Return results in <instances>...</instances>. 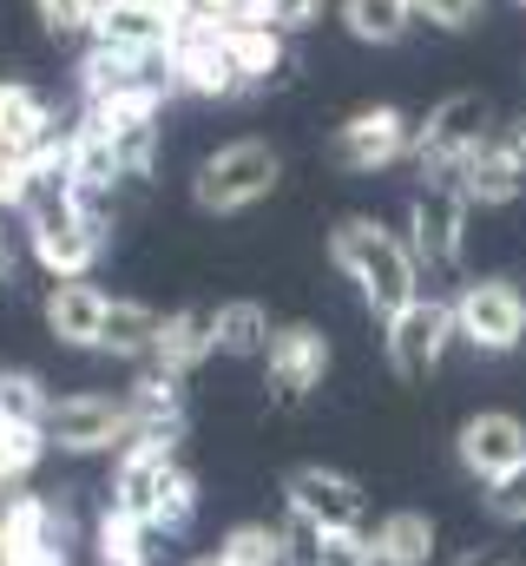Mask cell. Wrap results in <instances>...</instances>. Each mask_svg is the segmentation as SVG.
Returning <instances> with one entry per match:
<instances>
[{
  "instance_id": "d590c367",
  "label": "cell",
  "mask_w": 526,
  "mask_h": 566,
  "mask_svg": "<svg viewBox=\"0 0 526 566\" xmlns=\"http://www.w3.org/2000/svg\"><path fill=\"white\" fill-rule=\"evenodd\" d=\"M494 145H501V151L526 171V113H520V119H501V126H494Z\"/></svg>"
},
{
  "instance_id": "d6a6232c",
  "label": "cell",
  "mask_w": 526,
  "mask_h": 566,
  "mask_svg": "<svg viewBox=\"0 0 526 566\" xmlns=\"http://www.w3.org/2000/svg\"><path fill=\"white\" fill-rule=\"evenodd\" d=\"M481 507H487V521H501V527H520V521H526V468L501 474L494 488H481Z\"/></svg>"
},
{
  "instance_id": "ab89813d",
  "label": "cell",
  "mask_w": 526,
  "mask_h": 566,
  "mask_svg": "<svg viewBox=\"0 0 526 566\" xmlns=\"http://www.w3.org/2000/svg\"><path fill=\"white\" fill-rule=\"evenodd\" d=\"M520 7H526V0H520Z\"/></svg>"
},
{
  "instance_id": "5b68a950",
  "label": "cell",
  "mask_w": 526,
  "mask_h": 566,
  "mask_svg": "<svg viewBox=\"0 0 526 566\" xmlns=\"http://www.w3.org/2000/svg\"><path fill=\"white\" fill-rule=\"evenodd\" d=\"M454 329L481 356H514L526 343V283L520 277H467L454 290Z\"/></svg>"
},
{
  "instance_id": "e0dca14e",
  "label": "cell",
  "mask_w": 526,
  "mask_h": 566,
  "mask_svg": "<svg viewBox=\"0 0 526 566\" xmlns=\"http://www.w3.org/2000/svg\"><path fill=\"white\" fill-rule=\"evenodd\" d=\"M448 185H461V198H467V205L501 211V205H514V198L526 191V171L494 139H487L474 158H467V165H461V171H454V178H448Z\"/></svg>"
},
{
  "instance_id": "52a82bcc",
  "label": "cell",
  "mask_w": 526,
  "mask_h": 566,
  "mask_svg": "<svg viewBox=\"0 0 526 566\" xmlns=\"http://www.w3.org/2000/svg\"><path fill=\"white\" fill-rule=\"evenodd\" d=\"M461 343V329H454V296H414L401 316L382 323V356H389V369L401 382H428L441 363H448V349Z\"/></svg>"
},
{
  "instance_id": "3957f363",
  "label": "cell",
  "mask_w": 526,
  "mask_h": 566,
  "mask_svg": "<svg viewBox=\"0 0 526 566\" xmlns=\"http://www.w3.org/2000/svg\"><path fill=\"white\" fill-rule=\"evenodd\" d=\"M27 238H33V258L53 283L86 277L99 258H106V218L99 211H80L73 198H33L27 205Z\"/></svg>"
},
{
  "instance_id": "4316f807",
  "label": "cell",
  "mask_w": 526,
  "mask_h": 566,
  "mask_svg": "<svg viewBox=\"0 0 526 566\" xmlns=\"http://www.w3.org/2000/svg\"><path fill=\"white\" fill-rule=\"evenodd\" d=\"M86 119H99V133L113 139V158H119L126 178L151 171V158H158V119H106V113H86Z\"/></svg>"
},
{
  "instance_id": "5bb4252c",
  "label": "cell",
  "mask_w": 526,
  "mask_h": 566,
  "mask_svg": "<svg viewBox=\"0 0 526 566\" xmlns=\"http://www.w3.org/2000/svg\"><path fill=\"white\" fill-rule=\"evenodd\" d=\"M329 336L316 329V323H283L276 336H270V349H263V369H270V389H276V402H303V396H316L323 389V376H329Z\"/></svg>"
},
{
  "instance_id": "f35d334b",
  "label": "cell",
  "mask_w": 526,
  "mask_h": 566,
  "mask_svg": "<svg viewBox=\"0 0 526 566\" xmlns=\"http://www.w3.org/2000/svg\"><path fill=\"white\" fill-rule=\"evenodd\" d=\"M185 566H224V560L218 554H198V560H185Z\"/></svg>"
},
{
  "instance_id": "74e56055",
  "label": "cell",
  "mask_w": 526,
  "mask_h": 566,
  "mask_svg": "<svg viewBox=\"0 0 526 566\" xmlns=\"http://www.w3.org/2000/svg\"><path fill=\"white\" fill-rule=\"evenodd\" d=\"M461 566H514V560H501V554H467Z\"/></svg>"
},
{
  "instance_id": "44dd1931",
  "label": "cell",
  "mask_w": 526,
  "mask_h": 566,
  "mask_svg": "<svg viewBox=\"0 0 526 566\" xmlns=\"http://www.w3.org/2000/svg\"><path fill=\"white\" fill-rule=\"evenodd\" d=\"M224 46H231L238 73H244L251 86H270V80L283 73V60H290V40H283L276 27H257V20H224Z\"/></svg>"
},
{
  "instance_id": "836d02e7",
  "label": "cell",
  "mask_w": 526,
  "mask_h": 566,
  "mask_svg": "<svg viewBox=\"0 0 526 566\" xmlns=\"http://www.w3.org/2000/svg\"><path fill=\"white\" fill-rule=\"evenodd\" d=\"M316 20H323V0H263V27H276L283 40L309 33Z\"/></svg>"
},
{
  "instance_id": "f1b7e54d",
  "label": "cell",
  "mask_w": 526,
  "mask_h": 566,
  "mask_svg": "<svg viewBox=\"0 0 526 566\" xmlns=\"http://www.w3.org/2000/svg\"><path fill=\"white\" fill-rule=\"evenodd\" d=\"M46 416H53V396L33 369H0V422L46 428Z\"/></svg>"
},
{
  "instance_id": "9c48e42d",
  "label": "cell",
  "mask_w": 526,
  "mask_h": 566,
  "mask_svg": "<svg viewBox=\"0 0 526 566\" xmlns=\"http://www.w3.org/2000/svg\"><path fill=\"white\" fill-rule=\"evenodd\" d=\"M185 20H191V0H99L93 46H119V53H138V60H158V53H171Z\"/></svg>"
},
{
  "instance_id": "484cf974",
  "label": "cell",
  "mask_w": 526,
  "mask_h": 566,
  "mask_svg": "<svg viewBox=\"0 0 526 566\" xmlns=\"http://www.w3.org/2000/svg\"><path fill=\"white\" fill-rule=\"evenodd\" d=\"M218 560L224 566H290V534L270 527V521H244V527L224 534Z\"/></svg>"
},
{
  "instance_id": "4dcf8cb0",
  "label": "cell",
  "mask_w": 526,
  "mask_h": 566,
  "mask_svg": "<svg viewBox=\"0 0 526 566\" xmlns=\"http://www.w3.org/2000/svg\"><path fill=\"white\" fill-rule=\"evenodd\" d=\"M33 13H40V27H46L53 40H73V33H93L99 0H33Z\"/></svg>"
},
{
  "instance_id": "8fae6325",
  "label": "cell",
  "mask_w": 526,
  "mask_h": 566,
  "mask_svg": "<svg viewBox=\"0 0 526 566\" xmlns=\"http://www.w3.org/2000/svg\"><path fill=\"white\" fill-rule=\"evenodd\" d=\"M132 402L126 396H99V389H80V396H60L53 416H46V441L60 454H106V448H126L132 441Z\"/></svg>"
},
{
  "instance_id": "6da1fadb",
  "label": "cell",
  "mask_w": 526,
  "mask_h": 566,
  "mask_svg": "<svg viewBox=\"0 0 526 566\" xmlns=\"http://www.w3.org/2000/svg\"><path fill=\"white\" fill-rule=\"evenodd\" d=\"M329 264L356 283V296L369 303V316H401L421 296V264L408 251V238L389 231L382 218H336L329 231Z\"/></svg>"
},
{
  "instance_id": "4fadbf2b",
  "label": "cell",
  "mask_w": 526,
  "mask_h": 566,
  "mask_svg": "<svg viewBox=\"0 0 526 566\" xmlns=\"http://www.w3.org/2000/svg\"><path fill=\"white\" fill-rule=\"evenodd\" d=\"M454 454H461L467 481L494 488L501 474L526 468V422L514 416V409H481V416H467V422H461V434H454Z\"/></svg>"
},
{
  "instance_id": "83f0119b",
  "label": "cell",
  "mask_w": 526,
  "mask_h": 566,
  "mask_svg": "<svg viewBox=\"0 0 526 566\" xmlns=\"http://www.w3.org/2000/svg\"><path fill=\"white\" fill-rule=\"evenodd\" d=\"M151 534H191V521H198V474L178 461L171 474H165V488H158V501H151Z\"/></svg>"
},
{
  "instance_id": "7a4b0ae2",
  "label": "cell",
  "mask_w": 526,
  "mask_h": 566,
  "mask_svg": "<svg viewBox=\"0 0 526 566\" xmlns=\"http://www.w3.org/2000/svg\"><path fill=\"white\" fill-rule=\"evenodd\" d=\"M276 185H283V158H276V145L231 139V145H218V151L198 165V178H191V205L211 211V218H238V211L263 205Z\"/></svg>"
},
{
  "instance_id": "277c9868",
  "label": "cell",
  "mask_w": 526,
  "mask_h": 566,
  "mask_svg": "<svg viewBox=\"0 0 526 566\" xmlns=\"http://www.w3.org/2000/svg\"><path fill=\"white\" fill-rule=\"evenodd\" d=\"M494 106H487V93H448L421 126H414V151H408V165L421 171V178H454L481 145L494 139Z\"/></svg>"
},
{
  "instance_id": "8992f818",
  "label": "cell",
  "mask_w": 526,
  "mask_h": 566,
  "mask_svg": "<svg viewBox=\"0 0 526 566\" xmlns=\"http://www.w3.org/2000/svg\"><path fill=\"white\" fill-rule=\"evenodd\" d=\"M283 507L309 534H362V521H369L362 481L343 474V468H323V461H303V468L283 474Z\"/></svg>"
},
{
  "instance_id": "1f68e13d",
  "label": "cell",
  "mask_w": 526,
  "mask_h": 566,
  "mask_svg": "<svg viewBox=\"0 0 526 566\" xmlns=\"http://www.w3.org/2000/svg\"><path fill=\"white\" fill-rule=\"evenodd\" d=\"M414 20H428L441 33H474L487 20V0H414Z\"/></svg>"
},
{
  "instance_id": "9a60e30c",
  "label": "cell",
  "mask_w": 526,
  "mask_h": 566,
  "mask_svg": "<svg viewBox=\"0 0 526 566\" xmlns=\"http://www.w3.org/2000/svg\"><path fill=\"white\" fill-rule=\"evenodd\" d=\"M106 310H113V296H106L99 283H86V277H66V283L46 290V329H53L66 349H99Z\"/></svg>"
},
{
  "instance_id": "d4e9b609",
  "label": "cell",
  "mask_w": 526,
  "mask_h": 566,
  "mask_svg": "<svg viewBox=\"0 0 526 566\" xmlns=\"http://www.w3.org/2000/svg\"><path fill=\"white\" fill-rule=\"evenodd\" d=\"M151 541V527L138 521V514H126V507H113L106 501V514H99V527H93V547H99V566H145V547Z\"/></svg>"
},
{
  "instance_id": "d6986e66",
  "label": "cell",
  "mask_w": 526,
  "mask_h": 566,
  "mask_svg": "<svg viewBox=\"0 0 526 566\" xmlns=\"http://www.w3.org/2000/svg\"><path fill=\"white\" fill-rule=\"evenodd\" d=\"M158 336H165V316L138 296H113L106 310V329H99V349L106 356H126V363H151L158 356Z\"/></svg>"
},
{
  "instance_id": "ba28073f",
  "label": "cell",
  "mask_w": 526,
  "mask_h": 566,
  "mask_svg": "<svg viewBox=\"0 0 526 566\" xmlns=\"http://www.w3.org/2000/svg\"><path fill=\"white\" fill-rule=\"evenodd\" d=\"M165 66H171V86L198 93V99H238V93H251V80L238 73V60L224 46V20H204V13L185 20V33L171 40Z\"/></svg>"
},
{
  "instance_id": "cb8c5ba5",
  "label": "cell",
  "mask_w": 526,
  "mask_h": 566,
  "mask_svg": "<svg viewBox=\"0 0 526 566\" xmlns=\"http://www.w3.org/2000/svg\"><path fill=\"white\" fill-rule=\"evenodd\" d=\"M145 66H151V60L119 53V46H86V60H80V93H86V106H99V99H113V93L138 86Z\"/></svg>"
},
{
  "instance_id": "e575fe53",
  "label": "cell",
  "mask_w": 526,
  "mask_h": 566,
  "mask_svg": "<svg viewBox=\"0 0 526 566\" xmlns=\"http://www.w3.org/2000/svg\"><path fill=\"white\" fill-rule=\"evenodd\" d=\"M27 191H33V178H27V158L0 145V205H7V211H27Z\"/></svg>"
},
{
  "instance_id": "ffe728a7",
  "label": "cell",
  "mask_w": 526,
  "mask_h": 566,
  "mask_svg": "<svg viewBox=\"0 0 526 566\" xmlns=\"http://www.w3.org/2000/svg\"><path fill=\"white\" fill-rule=\"evenodd\" d=\"M369 547H376L382 566H428L434 560V521H428L421 507H394V514L376 521Z\"/></svg>"
},
{
  "instance_id": "603a6c76",
  "label": "cell",
  "mask_w": 526,
  "mask_h": 566,
  "mask_svg": "<svg viewBox=\"0 0 526 566\" xmlns=\"http://www.w3.org/2000/svg\"><path fill=\"white\" fill-rule=\"evenodd\" d=\"M270 336H276V323H270V310H263L257 296L218 303V349H224V356H263Z\"/></svg>"
},
{
  "instance_id": "f546056e",
  "label": "cell",
  "mask_w": 526,
  "mask_h": 566,
  "mask_svg": "<svg viewBox=\"0 0 526 566\" xmlns=\"http://www.w3.org/2000/svg\"><path fill=\"white\" fill-rule=\"evenodd\" d=\"M309 566H382L369 534H309Z\"/></svg>"
},
{
  "instance_id": "8d00e7d4",
  "label": "cell",
  "mask_w": 526,
  "mask_h": 566,
  "mask_svg": "<svg viewBox=\"0 0 526 566\" xmlns=\"http://www.w3.org/2000/svg\"><path fill=\"white\" fill-rule=\"evenodd\" d=\"M13 277V231H7V218H0V283Z\"/></svg>"
},
{
  "instance_id": "7402d4cb",
  "label": "cell",
  "mask_w": 526,
  "mask_h": 566,
  "mask_svg": "<svg viewBox=\"0 0 526 566\" xmlns=\"http://www.w3.org/2000/svg\"><path fill=\"white\" fill-rule=\"evenodd\" d=\"M336 20H343V33L362 40V46H401L408 27H414V0H343Z\"/></svg>"
},
{
  "instance_id": "30bf717a",
  "label": "cell",
  "mask_w": 526,
  "mask_h": 566,
  "mask_svg": "<svg viewBox=\"0 0 526 566\" xmlns=\"http://www.w3.org/2000/svg\"><path fill=\"white\" fill-rule=\"evenodd\" d=\"M408 151H414V119H408L401 106H356V113L336 126V139H329V158H336L343 171H356V178L389 171V165H408Z\"/></svg>"
},
{
  "instance_id": "2e32d148",
  "label": "cell",
  "mask_w": 526,
  "mask_h": 566,
  "mask_svg": "<svg viewBox=\"0 0 526 566\" xmlns=\"http://www.w3.org/2000/svg\"><path fill=\"white\" fill-rule=\"evenodd\" d=\"M53 139H60L53 99L40 86H27V80H0V145L20 151V158H33L40 145H53Z\"/></svg>"
},
{
  "instance_id": "7c38bea8",
  "label": "cell",
  "mask_w": 526,
  "mask_h": 566,
  "mask_svg": "<svg viewBox=\"0 0 526 566\" xmlns=\"http://www.w3.org/2000/svg\"><path fill=\"white\" fill-rule=\"evenodd\" d=\"M461 238H467V198L461 185L434 178L408 198V251L421 271H454L461 264Z\"/></svg>"
},
{
  "instance_id": "ac0fdd59",
  "label": "cell",
  "mask_w": 526,
  "mask_h": 566,
  "mask_svg": "<svg viewBox=\"0 0 526 566\" xmlns=\"http://www.w3.org/2000/svg\"><path fill=\"white\" fill-rule=\"evenodd\" d=\"M204 356H218V310H211V303L171 310V316H165V336H158V356H151V363H165V369L191 376Z\"/></svg>"
}]
</instances>
